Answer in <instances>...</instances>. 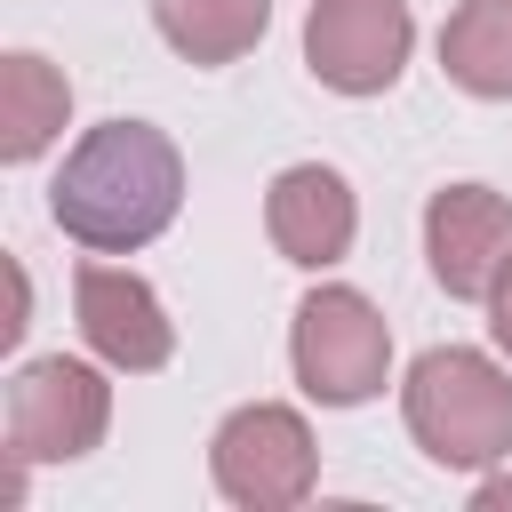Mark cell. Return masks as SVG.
<instances>
[{"instance_id": "obj_3", "label": "cell", "mask_w": 512, "mask_h": 512, "mask_svg": "<svg viewBox=\"0 0 512 512\" xmlns=\"http://www.w3.org/2000/svg\"><path fill=\"white\" fill-rule=\"evenodd\" d=\"M288 368H296L304 400L360 408L392 376V328L360 288H312L296 304V328H288Z\"/></svg>"}, {"instance_id": "obj_6", "label": "cell", "mask_w": 512, "mask_h": 512, "mask_svg": "<svg viewBox=\"0 0 512 512\" xmlns=\"http://www.w3.org/2000/svg\"><path fill=\"white\" fill-rule=\"evenodd\" d=\"M416 16L408 0H312L304 16V64L336 96H384L408 72Z\"/></svg>"}, {"instance_id": "obj_12", "label": "cell", "mask_w": 512, "mask_h": 512, "mask_svg": "<svg viewBox=\"0 0 512 512\" xmlns=\"http://www.w3.org/2000/svg\"><path fill=\"white\" fill-rule=\"evenodd\" d=\"M152 24L184 64H240L272 24V0H152Z\"/></svg>"}, {"instance_id": "obj_14", "label": "cell", "mask_w": 512, "mask_h": 512, "mask_svg": "<svg viewBox=\"0 0 512 512\" xmlns=\"http://www.w3.org/2000/svg\"><path fill=\"white\" fill-rule=\"evenodd\" d=\"M472 504H480V512H504V504H512V472H488V480L472 488Z\"/></svg>"}, {"instance_id": "obj_13", "label": "cell", "mask_w": 512, "mask_h": 512, "mask_svg": "<svg viewBox=\"0 0 512 512\" xmlns=\"http://www.w3.org/2000/svg\"><path fill=\"white\" fill-rule=\"evenodd\" d=\"M488 336H496V352L512 360V264H504V280H496V296H488Z\"/></svg>"}, {"instance_id": "obj_1", "label": "cell", "mask_w": 512, "mask_h": 512, "mask_svg": "<svg viewBox=\"0 0 512 512\" xmlns=\"http://www.w3.org/2000/svg\"><path fill=\"white\" fill-rule=\"evenodd\" d=\"M184 208V152L152 128V120H96L56 184H48V216L64 240L96 248V256H136L152 248Z\"/></svg>"}, {"instance_id": "obj_4", "label": "cell", "mask_w": 512, "mask_h": 512, "mask_svg": "<svg viewBox=\"0 0 512 512\" xmlns=\"http://www.w3.org/2000/svg\"><path fill=\"white\" fill-rule=\"evenodd\" d=\"M208 472H216V496L240 504V512H288L312 496L320 480V448H312V424L280 400H248L216 424L208 440Z\"/></svg>"}, {"instance_id": "obj_5", "label": "cell", "mask_w": 512, "mask_h": 512, "mask_svg": "<svg viewBox=\"0 0 512 512\" xmlns=\"http://www.w3.org/2000/svg\"><path fill=\"white\" fill-rule=\"evenodd\" d=\"M104 424H112L104 368L48 352L8 376V456L16 464H72L104 440Z\"/></svg>"}, {"instance_id": "obj_8", "label": "cell", "mask_w": 512, "mask_h": 512, "mask_svg": "<svg viewBox=\"0 0 512 512\" xmlns=\"http://www.w3.org/2000/svg\"><path fill=\"white\" fill-rule=\"evenodd\" d=\"M424 256L432 280L464 304H488L512 264V200L488 184H440L424 200Z\"/></svg>"}, {"instance_id": "obj_11", "label": "cell", "mask_w": 512, "mask_h": 512, "mask_svg": "<svg viewBox=\"0 0 512 512\" xmlns=\"http://www.w3.org/2000/svg\"><path fill=\"white\" fill-rule=\"evenodd\" d=\"M440 72L480 104H512V0H456L440 24Z\"/></svg>"}, {"instance_id": "obj_9", "label": "cell", "mask_w": 512, "mask_h": 512, "mask_svg": "<svg viewBox=\"0 0 512 512\" xmlns=\"http://www.w3.org/2000/svg\"><path fill=\"white\" fill-rule=\"evenodd\" d=\"M264 232H272V248H280L288 264L328 272V264H344V256H352L360 200H352V184H344L336 168L296 160V168H280V176H272V192H264Z\"/></svg>"}, {"instance_id": "obj_10", "label": "cell", "mask_w": 512, "mask_h": 512, "mask_svg": "<svg viewBox=\"0 0 512 512\" xmlns=\"http://www.w3.org/2000/svg\"><path fill=\"white\" fill-rule=\"evenodd\" d=\"M64 120H72V80L32 48H8L0 56V160L8 168L40 160L64 136Z\"/></svg>"}, {"instance_id": "obj_7", "label": "cell", "mask_w": 512, "mask_h": 512, "mask_svg": "<svg viewBox=\"0 0 512 512\" xmlns=\"http://www.w3.org/2000/svg\"><path fill=\"white\" fill-rule=\"evenodd\" d=\"M72 312H80L88 352H96L104 368H120V376H152V368H168V352H176V320H168L160 288H152L144 272H128V264H80Z\"/></svg>"}, {"instance_id": "obj_2", "label": "cell", "mask_w": 512, "mask_h": 512, "mask_svg": "<svg viewBox=\"0 0 512 512\" xmlns=\"http://www.w3.org/2000/svg\"><path fill=\"white\" fill-rule=\"evenodd\" d=\"M400 416H408V440L440 472H488L512 456V376L472 344L416 352L400 384Z\"/></svg>"}]
</instances>
